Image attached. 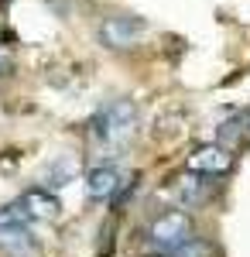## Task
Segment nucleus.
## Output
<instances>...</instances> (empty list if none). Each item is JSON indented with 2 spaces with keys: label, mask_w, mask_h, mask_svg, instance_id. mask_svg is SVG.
Wrapping results in <instances>:
<instances>
[{
  "label": "nucleus",
  "mask_w": 250,
  "mask_h": 257,
  "mask_svg": "<svg viewBox=\"0 0 250 257\" xmlns=\"http://www.w3.org/2000/svg\"><path fill=\"white\" fill-rule=\"evenodd\" d=\"M154 257H168V254H154Z\"/></svg>",
  "instance_id": "f8f14e48"
},
{
  "label": "nucleus",
  "mask_w": 250,
  "mask_h": 257,
  "mask_svg": "<svg viewBox=\"0 0 250 257\" xmlns=\"http://www.w3.org/2000/svg\"><path fill=\"white\" fill-rule=\"evenodd\" d=\"M28 223H31V219L21 209V202H11V206L0 209V230H18V226H28Z\"/></svg>",
  "instance_id": "1a4fd4ad"
},
{
  "label": "nucleus",
  "mask_w": 250,
  "mask_h": 257,
  "mask_svg": "<svg viewBox=\"0 0 250 257\" xmlns=\"http://www.w3.org/2000/svg\"><path fill=\"white\" fill-rule=\"evenodd\" d=\"M89 131H93V141L99 148H106V151L127 148L131 138L137 134V106L123 96L103 103L89 120Z\"/></svg>",
  "instance_id": "f257e3e1"
},
{
  "label": "nucleus",
  "mask_w": 250,
  "mask_h": 257,
  "mask_svg": "<svg viewBox=\"0 0 250 257\" xmlns=\"http://www.w3.org/2000/svg\"><path fill=\"white\" fill-rule=\"evenodd\" d=\"M120 185H123V175H120V168L113 165H99V168H89V175H86V192L93 199H113L120 192Z\"/></svg>",
  "instance_id": "423d86ee"
},
{
  "label": "nucleus",
  "mask_w": 250,
  "mask_h": 257,
  "mask_svg": "<svg viewBox=\"0 0 250 257\" xmlns=\"http://www.w3.org/2000/svg\"><path fill=\"white\" fill-rule=\"evenodd\" d=\"M18 202H21V209L28 213V219H58V213H62L58 196L48 192V189H28Z\"/></svg>",
  "instance_id": "39448f33"
},
{
  "label": "nucleus",
  "mask_w": 250,
  "mask_h": 257,
  "mask_svg": "<svg viewBox=\"0 0 250 257\" xmlns=\"http://www.w3.org/2000/svg\"><path fill=\"white\" fill-rule=\"evenodd\" d=\"M175 257H212V243L192 237L185 247H178V250H175Z\"/></svg>",
  "instance_id": "9d476101"
},
{
  "label": "nucleus",
  "mask_w": 250,
  "mask_h": 257,
  "mask_svg": "<svg viewBox=\"0 0 250 257\" xmlns=\"http://www.w3.org/2000/svg\"><path fill=\"white\" fill-rule=\"evenodd\" d=\"M175 192H178V199H182L185 206H199V202H206V196H209V189H206L202 175L192 172V168L175 182Z\"/></svg>",
  "instance_id": "6e6552de"
},
{
  "label": "nucleus",
  "mask_w": 250,
  "mask_h": 257,
  "mask_svg": "<svg viewBox=\"0 0 250 257\" xmlns=\"http://www.w3.org/2000/svg\"><path fill=\"white\" fill-rule=\"evenodd\" d=\"M144 31H148V21L137 14H106L96 28V38L110 52H127L144 38Z\"/></svg>",
  "instance_id": "f03ea898"
},
{
  "label": "nucleus",
  "mask_w": 250,
  "mask_h": 257,
  "mask_svg": "<svg viewBox=\"0 0 250 257\" xmlns=\"http://www.w3.org/2000/svg\"><path fill=\"white\" fill-rule=\"evenodd\" d=\"M243 123H250V117H247V113H243V117H236V120H226V123L219 127V141H223V144H226V141H236L240 134H243V131H240Z\"/></svg>",
  "instance_id": "9b49d317"
},
{
  "label": "nucleus",
  "mask_w": 250,
  "mask_h": 257,
  "mask_svg": "<svg viewBox=\"0 0 250 257\" xmlns=\"http://www.w3.org/2000/svg\"><path fill=\"white\" fill-rule=\"evenodd\" d=\"M0 250L7 257H35L38 254V240L28 226L18 230H0Z\"/></svg>",
  "instance_id": "0eeeda50"
},
{
  "label": "nucleus",
  "mask_w": 250,
  "mask_h": 257,
  "mask_svg": "<svg viewBox=\"0 0 250 257\" xmlns=\"http://www.w3.org/2000/svg\"><path fill=\"white\" fill-rule=\"evenodd\" d=\"M148 240H151L161 254H175L178 247H185V243L192 240V216H189V213H182V209L161 213V216L151 223Z\"/></svg>",
  "instance_id": "7ed1b4c3"
},
{
  "label": "nucleus",
  "mask_w": 250,
  "mask_h": 257,
  "mask_svg": "<svg viewBox=\"0 0 250 257\" xmlns=\"http://www.w3.org/2000/svg\"><path fill=\"white\" fill-rule=\"evenodd\" d=\"M189 168L199 175H226L233 168V155L223 141H212V144H199L189 155Z\"/></svg>",
  "instance_id": "20e7f679"
}]
</instances>
